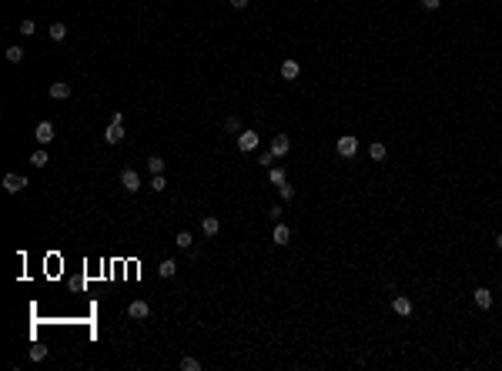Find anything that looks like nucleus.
<instances>
[{"mask_svg":"<svg viewBox=\"0 0 502 371\" xmlns=\"http://www.w3.org/2000/svg\"><path fill=\"white\" fill-rule=\"evenodd\" d=\"M27 187V178L23 174H3V191L7 194H20Z\"/></svg>","mask_w":502,"mask_h":371,"instance_id":"nucleus-2","label":"nucleus"},{"mask_svg":"<svg viewBox=\"0 0 502 371\" xmlns=\"http://www.w3.org/2000/svg\"><path fill=\"white\" fill-rule=\"evenodd\" d=\"M335 147H338V154H342V158H355V154H358V137L355 134H342Z\"/></svg>","mask_w":502,"mask_h":371,"instance_id":"nucleus-1","label":"nucleus"},{"mask_svg":"<svg viewBox=\"0 0 502 371\" xmlns=\"http://www.w3.org/2000/svg\"><path fill=\"white\" fill-rule=\"evenodd\" d=\"M151 187H154V191H164V187H167L164 174H151Z\"/></svg>","mask_w":502,"mask_h":371,"instance_id":"nucleus-25","label":"nucleus"},{"mask_svg":"<svg viewBox=\"0 0 502 371\" xmlns=\"http://www.w3.org/2000/svg\"><path fill=\"white\" fill-rule=\"evenodd\" d=\"M201 231H204V237H214L218 231H221V221H218L214 214H204V221H201Z\"/></svg>","mask_w":502,"mask_h":371,"instance_id":"nucleus-11","label":"nucleus"},{"mask_svg":"<svg viewBox=\"0 0 502 371\" xmlns=\"http://www.w3.org/2000/svg\"><path fill=\"white\" fill-rule=\"evenodd\" d=\"M268 181H271V184H285L288 178H285V171H281V168H268Z\"/></svg>","mask_w":502,"mask_h":371,"instance_id":"nucleus-20","label":"nucleus"},{"mask_svg":"<svg viewBox=\"0 0 502 371\" xmlns=\"http://www.w3.org/2000/svg\"><path fill=\"white\" fill-rule=\"evenodd\" d=\"M258 161H261V168H275V161H278V158H275L271 151H265V154H261Z\"/></svg>","mask_w":502,"mask_h":371,"instance_id":"nucleus-28","label":"nucleus"},{"mask_svg":"<svg viewBox=\"0 0 502 371\" xmlns=\"http://www.w3.org/2000/svg\"><path fill=\"white\" fill-rule=\"evenodd\" d=\"M30 358H33V361H44V358H47V348H44V345H33V348H30Z\"/></svg>","mask_w":502,"mask_h":371,"instance_id":"nucleus-26","label":"nucleus"},{"mask_svg":"<svg viewBox=\"0 0 502 371\" xmlns=\"http://www.w3.org/2000/svg\"><path fill=\"white\" fill-rule=\"evenodd\" d=\"M392 311H395V315H402V318H409V315H412V298L395 294V298H392Z\"/></svg>","mask_w":502,"mask_h":371,"instance_id":"nucleus-6","label":"nucleus"},{"mask_svg":"<svg viewBox=\"0 0 502 371\" xmlns=\"http://www.w3.org/2000/svg\"><path fill=\"white\" fill-rule=\"evenodd\" d=\"M298 74H301V64H298V60H285V64H281V77H285V80H295Z\"/></svg>","mask_w":502,"mask_h":371,"instance_id":"nucleus-13","label":"nucleus"},{"mask_svg":"<svg viewBox=\"0 0 502 371\" xmlns=\"http://www.w3.org/2000/svg\"><path fill=\"white\" fill-rule=\"evenodd\" d=\"M422 7H425V10H439V7H442V0H422Z\"/></svg>","mask_w":502,"mask_h":371,"instance_id":"nucleus-30","label":"nucleus"},{"mask_svg":"<svg viewBox=\"0 0 502 371\" xmlns=\"http://www.w3.org/2000/svg\"><path fill=\"white\" fill-rule=\"evenodd\" d=\"M121 184L127 187V194L141 191V174H137L134 168H124V171H121Z\"/></svg>","mask_w":502,"mask_h":371,"instance_id":"nucleus-3","label":"nucleus"},{"mask_svg":"<svg viewBox=\"0 0 502 371\" xmlns=\"http://www.w3.org/2000/svg\"><path fill=\"white\" fill-rule=\"evenodd\" d=\"M278 194H281V201H291V197H295V187L285 181V184H278Z\"/></svg>","mask_w":502,"mask_h":371,"instance_id":"nucleus-24","label":"nucleus"},{"mask_svg":"<svg viewBox=\"0 0 502 371\" xmlns=\"http://www.w3.org/2000/svg\"><path fill=\"white\" fill-rule=\"evenodd\" d=\"M181 371H201V361L198 358H181Z\"/></svg>","mask_w":502,"mask_h":371,"instance_id":"nucleus-22","label":"nucleus"},{"mask_svg":"<svg viewBox=\"0 0 502 371\" xmlns=\"http://www.w3.org/2000/svg\"><path fill=\"white\" fill-rule=\"evenodd\" d=\"M224 131H231V134H241V117H228V121H224Z\"/></svg>","mask_w":502,"mask_h":371,"instance_id":"nucleus-21","label":"nucleus"},{"mask_svg":"<svg viewBox=\"0 0 502 371\" xmlns=\"http://www.w3.org/2000/svg\"><path fill=\"white\" fill-rule=\"evenodd\" d=\"M157 274H161V278H174V274H178V261L164 258V261H161V268H157Z\"/></svg>","mask_w":502,"mask_h":371,"instance_id":"nucleus-15","label":"nucleus"},{"mask_svg":"<svg viewBox=\"0 0 502 371\" xmlns=\"http://www.w3.org/2000/svg\"><path fill=\"white\" fill-rule=\"evenodd\" d=\"M288 151H291L288 134H275V137H271V154H275V158H285Z\"/></svg>","mask_w":502,"mask_h":371,"instance_id":"nucleus-5","label":"nucleus"},{"mask_svg":"<svg viewBox=\"0 0 502 371\" xmlns=\"http://www.w3.org/2000/svg\"><path fill=\"white\" fill-rule=\"evenodd\" d=\"M385 154H389L385 144H379V141H375V144H368V158H372V161H385Z\"/></svg>","mask_w":502,"mask_h":371,"instance_id":"nucleus-16","label":"nucleus"},{"mask_svg":"<svg viewBox=\"0 0 502 371\" xmlns=\"http://www.w3.org/2000/svg\"><path fill=\"white\" fill-rule=\"evenodd\" d=\"M228 3H231L234 10H245V7H248V0H228Z\"/></svg>","mask_w":502,"mask_h":371,"instance_id":"nucleus-32","label":"nucleus"},{"mask_svg":"<svg viewBox=\"0 0 502 371\" xmlns=\"http://www.w3.org/2000/svg\"><path fill=\"white\" fill-rule=\"evenodd\" d=\"M33 30H37V23H33V20H20V34L23 37H30Z\"/></svg>","mask_w":502,"mask_h":371,"instance_id":"nucleus-29","label":"nucleus"},{"mask_svg":"<svg viewBox=\"0 0 502 371\" xmlns=\"http://www.w3.org/2000/svg\"><path fill=\"white\" fill-rule=\"evenodd\" d=\"M268 217H271V221H275V224H278V221H281V207H278V204H275V207H271V211H268Z\"/></svg>","mask_w":502,"mask_h":371,"instance_id":"nucleus-31","label":"nucleus"},{"mask_svg":"<svg viewBox=\"0 0 502 371\" xmlns=\"http://www.w3.org/2000/svg\"><path fill=\"white\" fill-rule=\"evenodd\" d=\"M271 241H275V244H288V241H291L288 224H281V221H278V224H275V234H271Z\"/></svg>","mask_w":502,"mask_h":371,"instance_id":"nucleus-14","label":"nucleus"},{"mask_svg":"<svg viewBox=\"0 0 502 371\" xmlns=\"http://www.w3.org/2000/svg\"><path fill=\"white\" fill-rule=\"evenodd\" d=\"M124 134H127V131H124V124H117V121H111V127L104 131L107 144H121V141H124Z\"/></svg>","mask_w":502,"mask_h":371,"instance_id":"nucleus-10","label":"nucleus"},{"mask_svg":"<svg viewBox=\"0 0 502 371\" xmlns=\"http://www.w3.org/2000/svg\"><path fill=\"white\" fill-rule=\"evenodd\" d=\"M147 168H151V174H161V171H164V158L151 154V158H147Z\"/></svg>","mask_w":502,"mask_h":371,"instance_id":"nucleus-19","label":"nucleus"},{"mask_svg":"<svg viewBox=\"0 0 502 371\" xmlns=\"http://www.w3.org/2000/svg\"><path fill=\"white\" fill-rule=\"evenodd\" d=\"M33 137H37V144H50V141H54V124L40 121L37 127H33Z\"/></svg>","mask_w":502,"mask_h":371,"instance_id":"nucleus-4","label":"nucleus"},{"mask_svg":"<svg viewBox=\"0 0 502 371\" xmlns=\"http://www.w3.org/2000/svg\"><path fill=\"white\" fill-rule=\"evenodd\" d=\"M147 315H151L147 301H131V304H127V318H131V321H144Z\"/></svg>","mask_w":502,"mask_h":371,"instance_id":"nucleus-7","label":"nucleus"},{"mask_svg":"<svg viewBox=\"0 0 502 371\" xmlns=\"http://www.w3.org/2000/svg\"><path fill=\"white\" fill-rule=\"evenodd\" d=\"M472 298H476V308H482V311H489V308H492V291H489V288H476Z\"/></svg>","mask_w":502,"mask_h":371,"instance_id":"nucleus-12","label":"nucleus"},{"mask_svg":"<svg viewBox=\"0 0 502 371\" xmlns=\"http://www.w3.org/2000/svg\"><path fill=\"white\" fill-rule=\"evenodd\" d=\"M47 34H50V40H57V44H60V40L67 37V27H64V23H50V30H47Z\"/></svg>","mask_w":502,"mask_h":371,"instance_id":"nucleus-17","label":"nucleus"},{"mask_svg":"<svg viewBox=\"0 0 502 371\" xmlns=\"http://www.w3.org/2000/svg\"><path fill=\"white\" fill-rule=\"evenodd\" d=\"M258 141H261V137H258L255 131H241V134H238V151H245V154H248V151H255V147H258Z\"/></svg>","mask_w":502,"mask_h":371,"instance_id":"nucleus-8","label":"nucleus"},{"mask_svg":"<svg viewBox=\"0 0 502 371\" xmlns=\"http://www.w3.org/2000/svg\"><path fill=\"white\" fill-rule=\"evenodd\" d=\"M47 94H50L54 101H67V97H70V84H67V80H54Z\"/></svg>","mask_w":502,"mask_h":371,"instance_id":"nucleus-9","label":"nucleus"},{"mask_svg":"<svg viewBox=\"0 0 502 371\" xmlns=\"http://www.w3.org/2000/svg\"><path fill=\"white\" fill-rule=\"evenodd\" d=\"M191 244H194L191 231H181V234H178V247H191Z\"/></svg>","mask_w":502,"mask_h":371,"instance_id":"nucleus-27","label":"nucleus"},{"mask_svg":"<svg viewBox=\"0 0 502 371\" xmlns=\"http://www.w3.org/2000/svg\"><path fill=\"white\" fill-rule=\"evenodd\" d=\"M47 161H50V158H47V151H33V154H30L33 168H47Z\"/></svg>","mask_w":502,"mask_h":371,"instance_id":"nucleus-18","label":"nucleus"},{"mask_svg":"<svg viewBox=\"0 0 502 371\" xmlns=\"http://www.w3.org/2000/svg\"><path fill=\"white\" fill-rule=\"evenodd\" d=\"M496 247H499V251H502V234H496Z\"/></svg>","mask_w":502,"mask_h":371,"instance_id":"nucleus-33","label":"nucleus"},{"mask_svg":"<svg viewBox=\"0 0 502 371\" xmlns=\"http://www.w3.org/2000/svg\"><path fill=\"white\" fill-rule=\"evenodd\" d=\"M7 60H10V64H20L23 50H20V47H7Z\"/></svg>","mask_w":502,"mask_h":371,"instance_id":"nucleus-23","label":"nucleus"}]
</instances>
